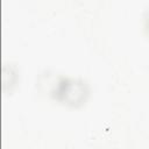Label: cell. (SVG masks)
Returning a JSON list of instances; mask_svg holds the SVG:
<instances>
[{"mask_svg": "<svg viewBox=\"0 0 149 149\" xmlns=\"http://www.w3.org/2000/svg\"><path fill=\"white\" fill-rule=\"evenodd\" d=\"M143 30L146 35L149 37V8L147 9L144 16H143Z\"/></svg>", "mask_w": 149, "mask_h": 149, "instance_id": "obj_2", "label": "cell"}, {"mask_svg": "<svg viewBox=\"0 0 149 149\" xmlns=\"http://www.w3.org/2000/svg\"><path fill=\"white\" fill-rule=\"evenodd\" d=\"M91 92V85L86 79L71 76H58L50 87L49 95L62 106L80 108L88 101Z\"/></svg>", "mask_w": 149, "mask_h": 149, "instance_id": "obj_1", "label": "cell"}]
</instances>
